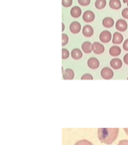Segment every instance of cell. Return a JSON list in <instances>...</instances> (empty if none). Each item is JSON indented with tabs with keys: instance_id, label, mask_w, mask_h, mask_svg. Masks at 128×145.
<instances>
[{
	"instance_id": "cell-1",
	"label": "cell",
	"mask_w": 128,
	"mask_h": 145,
	"mask_svg": "<svg viewBox=\"0 0 128 145\" xmlns=\"http://www.w3.org/2000/svg\"><path fill=\"white\" fill-rule=\"evenodd\" d=\"M119 134V128H99L97 135L99 140L105 144L113 143Z\"/></svg>"
},
{
	"instance_id": "cell-2",
	"label": "cell",
	"mask_w": 128,
	"mask_h": 145,
	"mask_svg": "<svg viewBox=\"0 0 128 145\" xmlns=\"http://www.w3.org/2000/svg\"><path fill=\"white\" fill-rule=\"evenodd\" d=\"M101 76L104 80H111L114 77V71L110 67H103L101 70Z\"/></svg>"
},
{
	"instance_id": "cell-3",
	"label": "cell",
	"mask_w": 128,
	"mask_h": 145,
	"mask_svg": "<svg viewBox=\"0 0 128 145\" xmlns=\"http://www.w3.org/2000/svg\"><path fill=\"white\" fill-rule=\"evenodd\" d=\"M105 50V48L103 46V44H102L99 42H94L92 44V51L97 54V55H100L103 54Z\"/></svg>"
},
{
	"instance_id": "cell-4",
	"label": "cell",
	"mask_w": 128,
	"mask_h": 145,
	"mask_svg": "<svg viewBox=\"0 0 128 145\" xmlns=\"http://www.w3.org/2000/svg\"><path fill=\"white\" fill-rule=\"evenodd\" d=\"M100 41L103 43H108L112 39V34L109 31H103L99 36Z\"/></svg>"
},
{
	"instance_id": "cell-5",
	"label": "cell",
	"mask_w": 128,
	"mask_h": 145,
	"mask_svg": "<svg viewBox=\"0 0 128 145\" xmlns=\"http://www.w3.org/2000/svg\"><path fill=\"white\" fill-rule=\"evenodd\" d=\"M127 23L124 19H120L115 23V27L120 32H125L127 29Z\"/></svg>"
},
{
	"instance_id": "cell-6",
	"label": "cell",
	"mask_w": 128,
	"mask_h": 145,
	"mask_svg": "<svg viewBox=\"0 0 128 145\" xmlns=\"http://www.w3.org/2000/svg\"><path fill=\"white\" fill-rule=\"evenodd\" d=\"M83 20L84 22L89 23V22H91L95 20V14L93 11L91 10H86L85 11V13L83 14Z\"/></svg>"
},
{
	"instance_id": "cell-7",
	"label": "cell",
	"mask_w": 128,
	"mask_h": 145,
	"mask_svg": "<svg viewBox=\"0 0 128 145\" xmlns=\"http://www.w3.org/2000/svg\"><path fill=\"white\" fill-rule=\"evenodd\" d=\"M87 65L91 69H97L100 66V62L97 58L96 57H91L87 61Z\"/></svg>"
},
{
	"instance_id": "cell-8",
	"label": "cell",
	"mask_w": 128,
	"mask_h": 145,
	"mask_svg": "<svg viewBox=\"0 0 128 145\" xmlns=\"http://www.w3.org/2000/svg\"><path fill=\"white\" fill-rule=\"evenodd\" d=\"M69 30L72 33H79L81 30V24L78 22H73L69 26Z\"/></svg>"
},
{
	"instance_id": "cell-9",
	"label": "cell",
	"mask_w": 128,
	"mask_h": 145,
	"mask_svg": "<svg viewBox=\"0 0 128 145\" xmlns=\"http://www.w3.org/2000/svg\"><path fill=\"white\" fill-rule=\"evenodd\" d=\"M62 77H63L64 80H73L74 78V70L71 69V68L65 69V71H63Z\"/></svg>"
},
{
	"instance_id": "cell-10",
	"label": "cell",
	"mask_w": 128,
	"mask_h": 145,
	"mask_svg": "<svg viewBox=\"0 0 128 145\" xmlns=\"http://www.w3.org/2000/svg\"><path fill=\"white\" fill-rule=\"evenodd\" d=\"M82 33H83V35L85 37H91L93 34H94V29L90 25H86L83 28H82Z\"/></svg>"
},
{
	"instance_id": "cell-11",
	"label": "cell",
	"mask_w": 128,
	"mask_h": 145,
	"mask_svg": "<svg viewBox=\"0 0 128 145\" xmlns=\"http://www.w3.org/2000/svg\"><path fill=\"white\" fill-rule=\"evenodd\" d=\"M123 35L121 33H120L119 32H115L113 35V39H112V41H113V44H120L123 42Z\"/></svg>"
},
{
	"instance_id": "cell-12",
	"label": "cell",
	"mask_w": 128,
	"mask_h": 145,
	"mask_svg": "<svg viewBox=\"0 0 128 145\" xmlns=\"http://www.w3.org/2000/svg\"><path fill=\"white\" fill-rule=\"evenodd\" d=\"M82 14V10L79 6H74L70 10V15L73 18H79Z\"/></svg>"
},
{
	"instance_id": "cell-13",
	"label": "cell",
	"mask_w": 128,
	"mask_h": 145,
	"mask_svg": "<svg viewBox=\"0 0 128 145\" xmlns=\"http://www.w3.org/2000/svg\"><path fill=\"white\" fill-rule=\"evenodd\" d=\"M110 66L114 69H120L122 67V61L119 58H114L110 61Z\"/></svg>"
},
{
	"instance_id": "cell-14",
	"label": "cell",
	"mask_w": 128,
	"mask_h": 145,
	"mask_svg": "<svg viewBox=\"0 0 128 145\" xmlns=\"http://www.w3.org/2000/svg\"><path fill=\"white\" fill-rule=\"evenodd\" d=\"M71 56H72V58L74 59V60H80V59H81L82 56H83V52H82L80 49L75 48V49H74V50H72V52H71Z\"/></svg>"
},
{
	"instance_id": "cell-15",
	"label": "cell",
	"mask_w": 128,
	"mask_h": 145,
	"mask_svg": "<svg viewBox=\"0 0 128 145\" xmlns=\"http://www.w3.org/2000/svg\"><path fill=\"white\" fill-rule=\"evenodd\" d=\"M81 48H82V50L86 53V54H89L92 51V44L89 41H86L82 44L81 45Z\"/></svg>"
},
{
	"instance_id": "cell-16",
	"label": "cell",
	"mask_w": 128,
	"mask_h": 145,
	"mask_svg": "<svg viewBox=\"0 0 128 145\" xmlns=\"http://www.w3.org/2000/svg\"><path fill=\"white\" fill-rule=\"evenodd\" d=\"M103 27H105L110 28V27H112L114 25V19L111 18V17H105V18L103 20Z\"/></svg>"
},
{
	"instance_id": "cell-17",
	"label": "cell",
	"mask_w": 128,
	"mask_h": 145,
	"mask_svg": "<svg viewBox=\"0 0 128 145\" xmlns=\"http://www.w3.org/2000/svg\"><path fill=\"white\" fill-rule=\"evenodd\" d=\"M120 53H121V50L117 45H114L109 49V54L112 56H118L119 55H120Z\"/></svg>"
},
{
	"instance_id": "cell-18",
	"label": "cell",
	"mask_w": 128,
	"mask_h": 145,
	"mask_svg": "<svg viewBox=\"0 0 128 145\" xmlns=\"http://www.w3.org/2000/svg\"><path fill=\"white\" fill-rule=\"evenodd\" d=\"M109 6L113 10H120L121 8V3L120 0H110Z\"/></svg>"
},
{
	"instance_id": "cell-19",
	"label": "cell",
	"mask_w": 128,
	"mask_h": 145,
	"mask_svg": "<svg viewBox=\"0 0 128 145\" xmlns=\"http://www.w3.org/2000/svg\"><path fill=\"white\" fill-rule=\"evenodd\" d=\"M106 5H107L106 0H97L95 2V7L97 10H103V8H105Z\"/></svg>"
},
{
	"instance_id": "cell-20",
	"label": "cell",
	"mask_w": 128,
	"mask_h": 145,
	"mask_svg": "<svg viewBox=\"0 0 128 145\" xmlns=\"http://www.w3.org/2000/svg\"><path fill=\"white\" fill-rule=\"evenodd\" d=\"M69 38L66 33L61 34V45L62 46H65L69 43Z\"/></svg>"
},
{
	"instance_id": "cell-21",
	"label": "cell",
	"mask_w": 128,
	"mask_h": 145,
	"mask_svg": "<svg viewBox=\"0 0 128 145\" xmlns=\"http://www.w3.org/2000/svg\"><path fill=\"white\" fill-rule=\"evenodd\" d=\"M61 53H62V60H66V59H68L69 58V51L67 50V49H65V48H63L62 50H61Z\"/></svg>"
},
{
	"instance_id": "cell-22",
	"label": "cell",
	"mask_w": 128,
	"mask_h": 145,
	"mask_svg": "<svg viewBox=\"0 0 128 145\" xmlns=\"http://www.w3.org/2000/svg\"><path fill=\"white\" fill-rule=\"evenodd\" d=\"M74 145H93L90 141L88 140H80V141H78L77 142L74 143Z\"/></svg>"
},
{
	"instance_id": "cell-23",
	"label": "cell",
	"mask_w": 128,
	"mask_h": 145,
	"mask_svg": "<svg viewBox=\"0 0 128 145\" xmlns=\"http://www.w3.org/2000/svg\"><path fill=\"white\" fill-rule=\"evenodd\" d=\"M61 4H62L63 7L69 8V7H70L73 5V0H62Z\"/></svg>"
},
{
	"instance_id": "cell-24",
	"label": "cell",
	"mask_w": 128,
	"mask_h": 145,
	"mask_svg": "<svg viewBox=\"0 0 128 145\" xmlns=\"http://www.w3.org/2000/svg\"><path fill=\"white\" fill-rule=\"evenodd\" d=\"M78 3L82 6H88L91 4V0H78Z\"/></svg>"
},
{
	"instance_id": "cell-25",
	"label": "cell",
	"mask_w": 128,
	"mask_h": 145,
	"mask_svg": "<svg viewBox=\"0 0 128 145\" xmlns=\"http://www.w3.org/2000/svg\"><path fill=\"white\" fill-rule=\"evenodd\" d=\"M81 80H93V76L91 74H86L81 76Z\"/></svg>"
},
{
	"instance_id": "cell-26",
	"label": "cell",
	"mask_w": 128,
	"mask_h": 145,
	"mask_svg": "<svg viewBox=\"0 0 128 145\" xmlns=\"http://www.w3.org/2000/svg\"><path fill=\"white\" fill-rule=\"evenodd\" d=\"M121 15H122V16H123L124 18L128 19V8L124 9L123 11H122V13H121Z\"/></svg>"
},
{
	"instance_id": "cell-27",
	"label": "cell",
	"mask_w": 128,
	"mask_h": 145,
	"mask_svg": "<svg viewBox=\"0 0 128 145\" xmlns=\"http://www.w3.org/2000/svg\"><path fill=\"white\" fill-rule=\"evenodd\" d=\"M123 49H124L125 51H128V39L123 43Z\"/></svg>"
},
{
	"instance_id": "cell-28",
	"label": "cell",
	"mask_w": 128,
	"mask_h": 145,
	"mask_svg": "<svg viewBox=\"0 0 128 145\" xmlns=\"http://www.w3.org/2000/svg\"><path fill=\"white\" fill-rule=\"evenodd\" d=\"M118 145H128V140H125V139L121 140V141H120Z\"/></svg>"
},
{
	"instance_id": "cell-29",
	"label": "cell",
	"mask_w": 128,
	"mask_h": 145,
	"mask_svg": "<svg viewBox=\"0 0 128 145\" xmlns=\"http://www.w3.org/2000/svg\"><path fill=\"white\" fill-rule=\"evenodd\" d=\"M123 61H124V62H125L126 65H128V53H127V54H125V55L124 56Z\"/></svg>"
},
{
	"instance_id": "cell-30",
	"label": "cell",
	"mask_w": 128,
	"mask_h": 145,
	"mask_svg": "<svg viewBox=\"0 0 128 145\" xmlns=\"http://www.w3.org/2000/svg\"><path fill=\"white\" fill-rule=\"evenodd\" d=\"M124 131L126 133V135L128 136V128H124Z\"/></svg>"
},
{
	"instance_id": "cell-31",
	"label": "cell",
	"mask_w": 128,
	"mask_h": 145,
	"mask_svg": "<svg viewBox=\"0 0 128 145\" xmlns=\"http://www.w3.org/2000/svg\"><path fill=\"white\" fill-rule=\"evenodd\" d=\"M123 2L125 4H126V5H128V0H123Z\"/></svg>"
},
{
	"instance_id": "cell-32",
	"label": "cell",
	"mask_w": 128,
	"mask_h": 145,
	"mask_svg": "<svg viewBox=\"0 0 128 145\" xmlns=\"http://www.w3.org/2000/svg\"><path fill=\"white\" fill-rule=\"evenodd\" d=\"M61 25H62V31L64 30V23H61Z\"/></svg>"
},
{
	"instance_id": "cell-33",
	"label": "cell",
	"mask_w": 128,
	"mask_h": 145,
	"mask_svg": "<svg viewBox=\"0 0 128 145\" xmlns=\"http://www.w3.org/2000/svg\"><path fill=\"white\" fill-rule=\"evenodd\" d=\"M127 80H128V77H127Z\"/></svg>"
}]
</instances>
